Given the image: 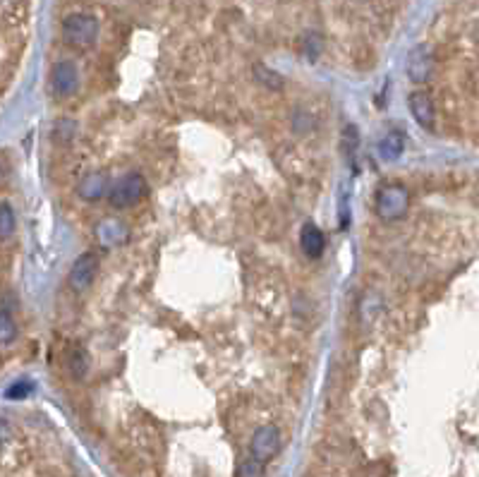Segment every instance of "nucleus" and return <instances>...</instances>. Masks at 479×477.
<instances>
[{
  "instance_id": "ddd939ff",
  "label": "nucleus",
  "mask_w": 479,
  "mask_h": 477,
  "mask_svg": "<svg viewBox=\"0 0 479 477\" xmlns=\"http://www.w3.org/2000/svg\"><path fill=\"white\" fill-rule=\"evenodd\" d=\"M15 233V214L10 204H0V240L10 237Z\"/></svg>"
},
{
  "instance_id": "4468645a",
  "label": "nucleus",
  "mask_w": 479,
  "mask_h": 477,
  "mask_svg": "<svg viewBox=\"0 0 479 477\" xmlns=\"http://www.w3.org/2000/svg\"><path fill=\"white\" fill-rule=\"evenodd\" d=\"M254 75L259 77V82L266 84V87H271V89H280V87H283V77L276 75V72H271L269 67H264V65L254 67Z\"/></svg>"
},
{
  "instance_id": "1a4fd4ad",
  "label": "nucleus",
  "mask_w": 479,
  "mask_h": 477,
  "mask_svg": "<svg viewBox=\"0 0 479 477\" xmlns=\"http://www.w3.org/2000/svg\"><path fill=\"white\" fill-rule=\"evenodd\" d=\"M410 113L414 115V120H417L422 127H431L434 125V103H431L429 94L424 92H412L410 94Z\"/></svg>"
},
{
  "instance_id": "f03ea898",
  "label": "nucleus",
  "mask_w": 479,
  "mask_h": 477,
  "mask_svg": "<svg viewBox=\"0 0 479 477\" xmlns=\"http://www.w3.org/2000/svg\"><path fill=\"white\" fill-rule=\"evenodd\" d=\"M144 194H146V180H144L142 176H137V173L120 178L118 183L110 185V187H108V199H110V204L118 206V209H127V206H135L137 201L144 199Z\"/></svg>"
},
{
  "instance_id": "2eb2a0df",
  "label": "nucleus",
  "mask_w": 479,
  "mask_h": 477,
  "mask_svg": "<svg viewBox=\"0 0 479 477\" xmlns=\"http://www.w3.org/2000/svg\"><path fill=\"white\" fill-rule=\"evenodd\" d=\"M17 336V328H15V321L10 319V315L0 312V343H10Z\"/></svg>"
},
{
  "instance_id": "f257e3e1",
  "label": "nucleus",
  "mask_w": 479,
  "mask_h": 477,
  "mask_svg": "<svg viewBox=\"0 0 479 477\" xmlns=\"http://www.w3.org/2000/svg\"><path fill=\"white\" fill-rule=\"evenodd\" d=\"M62 39L72 46H92L99 39V22L92 15L84 12H74L67 15L65 22H62Z\"/></svg>"
},
{
  "instance_id": "9b49d317",
  "label": "nucleus",
  "mask_w": 479,
  "mask_h": 477,
  "mask_svg": "<svg viewBox=\"0 0 479 477\" xmlns=\"http://www.w3.org/2000/svg\"><path fill=\"white\" fill-rule=\"evenodd\" d=\"M99 237H101L103 245H118V242H122L127 237V228H125V224H120L118 219L103 221L99 228Z\"/></svg>"
},
{
  "instance_id": "f8f14e48",
  "label": "nucleus",
  "mask_w": 479,
  "mask_h": 477,
  "mask_svg": "<svg viewBox=\"0 0 479 477\" xmlns=\"http://www.w3.org/2000/svg\"><path fill=\"white\" fill-rule=\"evenodd\" d=\"M403 147H405L403 135L393 130L379 142V153H381V158H386V161H393V158H398L403 153Z\"/></svg>"
},
{
  "instance_id": "6e6552de",
  "label": "nucleus",
  "mask_w": 479,
  "mask_h": 477,
  "mask_svg": "<svg viewBox=\"0 0 479 477\" xmlns=\"http://www.w3.org/2000/svg\"><path fill=\"white\" fill-rule=\"evenodd\" d=\"M300 247L302 252L307 254V257L312 259H319L323 254V247H326V240H323V233L319 226L314 224H305L302 226V233H300Z\"/></svg>"
},
{
  "instance_id": "f3484780",
  "label": "nucleus",
  "mask_w": 479,
  "mask_h": 477,
  "mask_svg": "<svg viewBox=\"0 0 479 477\" xmlns=\"http://www.w3.org/2000/svg\"><path fill=\"white\" fill-rule=\"evenodd\" d=\"M29 394H31V384H26V381H19L12 389H8V399H24Z\"/></svg>"
},
{
  "instance_id": "7ed1b4c3",
  "label": "nucleus",
  "mask_w": 479,
  "mask_h": 477,
  "mask_svg": "<svg viewBox=\"0 0 479 477\" xmlns=\"http://www.w3.org/2000/svg\"><path fill=\"white\" fill-rule=\"evenodd\" d=\"M407 204H410V194L401 185H386L379 192V197H376V211L386 221L401 219L407 211Z\"/></svg>"
},
{
  "instance_id": "20e7f679",
  "label": "nucleus",
  "mask_w": 479,
  "mask_h": 477,
  "mask_svg": "<svg viewBox=\"0 0 479 477\" xmlns=\"http://www.w3.org/2000/svg\"><path fill=\"white\" fill-rule=\"evenodd\" d=\"M249 449H252V458L257 460V463H266V460H271L280 451V432L274 425L259 427L257 432H254Z\"/></svg>"
},
{
  "instance_id": "a211bd4d",
  "label": "nucleus",
  "mask_w": 479,
  "mask_h": 477,
  "mask_svg": "<svg viewBox=\"0 0 479 477\" xmlns=\"http://www.w3.org/2000/svg\"><path fill=\"white\" fill-rule=\"evenodd\" d=\"M305 49H307V53H310V58H317L319 49H321V41H319V36L310 34V39L305 41Z\"/></svg>"
},
{
  "instance_id": "39448f33",
  "label": "nucleus",
  "mask_w": 479,
  "mask_h": 477,
  "mask_svg": "<svg viewBox=\"0 0 479 477\" xmlns=\"http://www.w3.org/2000/svg\"><path fill=\"white\" fill-rule=\"evenodd\" d=\"M79 87V72L72 62L60 60L51 70V92L56 97H72Z\"/></svg>"
},
{
  "instance_id": "6ab92c4d",
  "label": "nucleus",
  "mask_w": 479,
  "mask_h": 477,
  "mask_svg": "<svg viewBox=\"0 0 479 477\" xmlns=\"http://www.w3.org/2000/svg\"><path fill=\"white\" fill-rule=\"evenodd\" d=\"M3 178H5V163L0 161V180H3Z\"/></svg>"
},
{
  "instance_id": "9d476101",
  "label": "nucleus",
  "mask_w": 479,
  "mask_h": 477,
  "mask_svg": "<svg viewBox=\"0 0 479 477\" xmlns=\"http://www.w3.org/2000/svg\"><path fill=\"white\" fill-rule=\"evenodd\" d=\"M108 178L101 176V173H94V176H87L79 183V194H82L84 199H99L103 197L106 192H108Z\"/></svg>"
},
{
  "instance_id": "0eeeda50",
  "label": "nucleus",
  "mask_w": 479,
  "mask_h": 477,
  "mask_svg": "<svg viewBox=\"0 0 479 477\" xmlns=\"http://www.w3.org/2000/svg\"><path fill=\"white\" fill-rule=\"evenodd\" d=\"M431 70H434V60H431V53L427 46H417L412 53H410L407 60V75L412 82H427L431 77Z\"/></svg>"
},
{
  "instance_id": "dca6fc26",
  "label": "nucleus",
  "mask_w": 479,
  "mask_h": 477,
  "mask_svg": "<svg viewBox=\"0 0 479 477\" xmlns=\"http://www.w3.org/2000/svg\"><path fill=\"white\" fill-rule=\"evenodd\" d=\"M70 372H72L77 379H82L84 372H87V358H84L82 351H74V353L70 355Z\"/></svg>"
},
{
  "instance_id": "423d86ee",
  "label": "nucleus",
  "mask_w": 479,
  "mask_h": 477,
  "mask_svg": "<svg viewBox=\"0 0 479 477\" xmlns=\"http://www.w3.org/2000/svg\"><path fill=\"white\" fill-rule=\"evenodd\" d=\"M96 269H99V259H96L94 254H82V257H77V262L72 264V271H70L72 290L84 293V290L92 285V281L96 276Z\"/></svg>"
}]
</instances>
